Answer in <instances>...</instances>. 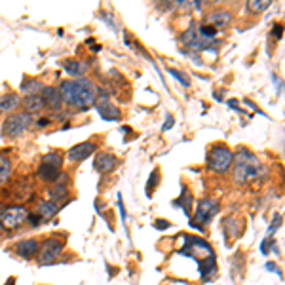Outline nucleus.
<instances>
[{
    "mask_svg": "<svg viewBox=\"0 0 285 285\" xmlns=\"http://www.w3.org/2000/svg\"><path fill=\"white\" fill-rule=\"evenodd\" d=\"M198 268H200V274L204 276V279L209 281L215 272V256H207V259H204V261H200Z\"/></svg>",
    "mask_w": 285,
    "mask_h": 285,
    "instance_id": "aec40b11",
    "label": "nucleus"
},
{
    "mask_svg": "<svg viewBox=\"0 0 285 285\" xmlns=\"http://www.w3.org/2000/svg\"><path fill=\"white\" fill-rule=\"evenodd\" d=\"M4 285H15V278H10Z\"/></svg>",
    "mask_w": 285,
    "mask_h": 285,
    "instance_id": "c9c22d12",
    "label": "nucleus"
},
{
    "mask_svg": "<svg viewBox=\"0 0 285 285\" xmlns=\"http://www.w3.org/2000/svg\"><path fill=\"white\" fill-rule=\"evenodd\" d=\"M266 270H270V272H276V274H278L279 278H281V270H279L278 266H276V264H272V263H266Z\"/></svg>",
    "mask_w": 285,
    "mask_h": 285,
    "instance_id": "2f4dec72",
    "label": "nucleus"
},
{
    "mask_svg": "<svg viewBox=\"0 0 285 285\" xmlns=\"http://www.w3.org/2000/svg\"><path fill=\"white\" fill-rule=\"evenodd\" d=\"M156 181H158V171H154V175H150V179H149V188H147V194L150 192V186H154Z\"/></svg>",
    "mask_w": 285,
    "mask_h": 285,
    "instance_id": "473e14b6",
    "label": "nucleus"
},
{
    "mask_svg": "<svg viewBox=\"0 0 285 285\" xmlns=\"http://www.w3.org/2000/svg\"><path fill=\"white\" fill-rule=\"evenodd\" d=\"M234 162V154H232V150L224 147V145H217L213 149L209 150V154H207V165H209V169L215 171V173H226L230 169V165Z\"/></svg>",
    "mask_w": 285,
    "mask_h": 285,
    "instance_id": "7ed1b4c3",
    "label": "nucleus"
},
{
    "mask_svg": "<svg viewBox=\"0 0 285 285\" xmlns=\"http://www.w3.org/2000/svg\"><path fill=\"white\" fill-rule=\"evenodd\" d=\"M171 74V76H175V78L179 80V82H181V84L183 86H190V82H188V78H186L185 74H183V72L181 71H177V69H169V71H167Z\"/></svg>",
    "mask_w": 285,
    "mask_h": 285,
    "instance_id": "bb28decb",
    "label": "nucleus"
},
{
    "mask_svg": "<svg viewBox=\"0 0 285 285\" xmlns=\"http://www.w3.org/2000/svg\"><path fill=\"white\" fill-rule=\"evenodd\" d=\"M181 255L192 256L196 263H200L207 256H215V253L206 240H200L196 236H185V245L181 249Z\"/></svg>",
    "mask_w": 285,
    "mask_h": 285,
    "instance_id": "20e7f679",
    "label": "nucleus"
},
{
    "mask_svg": "<svg viewBox=\"0 0 285 285\" xmlns=\"http://www.w3.org/2000/svg\"><path fill=\"white\" fill-rule=\"evenodd\" d=\"M217 211H219V206L215 204L213 200H202L198 207H196V221L190 222V226L202 230V226L211 221Z\"/></svg>",
    "mask_w": 285,
    "mask_h": 285,
    "instance_id": "6e6552de",
    "label": "nucleus"
},
{
    "mask_svg": "<svg viewBox=\"0 0 285 285\" xmlns=\"http://www.w3.org/2000/svg\"><path fill=\"white\" fill-rule=\"evenodd\" d=\"M69 196V190H67V186L65 185H53L50 188V198H51V202H59V200H65Z\"/></svg>",
    "mask_w": 285,
    "mask_h": 285,
    "instance_id": "5701e85b",
    "label": "nucleus"
},
{
    "mask_svg": "<svg viewBox=\"0 0 285 285\" xmlns=\"http://www.w3.org/2000/svg\"><path fill=\"white\" fill-rule=\"evenodd\" d=\"M97 110H99L101 118L103 120H120V108H116L114 105H108V103H99L97 105Z\"/></svg>",
    "mask_w": 285,
    "mask_h": 285,
    "instance_id": "dca6fc26",
    "label": "nucleus"
},
{
    "mask_svg": "<svg viewBox=\"0 0 285 285\" xmlns=\"http://www.w3.org/2000/svg\"><path fill=\"white\" fill-rule=\"evenodd\" d=\"M61 169H57V167H53V165H48V164H40V167H38V177L42 179V181H46V183H55L57 179L61 177V173H59Z\"/></svg>",
    "mask_w": 285,
    "mask_h": 285,
    "instance_id": "4468645a",
    "label": "nucleus"
},
{
    "mask_svg": "<svg viewBox=\"0 0 285 285\" xmlns=\"http://www.w3.org/2000/svg\"><path fill=\"white\" fill-rule=\"evenodd\" d=\"M95 152V142L88 141V142H80L76 147H72L69 152H67V158L71 162H82L86 158H90Z\"/></svg>",
    "mask_w": 285,
    "mask_h": 285,
    "instance_id": "1a4fd4ad",
    "label": "nucleus"
},
{
    "mask_svg": "<svg viewBox=\"0 0 285 285\" xmlns=\"http://www.w3.org/2000/svg\"><path fill=\"white\" fill-rule=\"evenodd\" d=\"M63 69L69 72L71 76H76V78H80V76H82V74L88 71V65L82 63V61H65Z\"/></svg>",
    "mask_w": 285,
    "mask_h": 285,
    "instance_id": "6ab92c4d",
    "label": "nucleus"
},
{
    "mask_svg": "<svg viewBox=\"0 0 285 285\" xmlns=\"http://www.w3.org/2000/svg\"><path fill=\"white\" fill-rule=\"evenodd\" d=\"M40 97H42L44 103H46L51 110H61V103H63V101H61V93H59L57 88H53V86H44Z\"/></svg>",
    "mask_w": 285,
    "mask_h": 285,
    "instance_id": "9b49d317",
    "label": "nucleus"
},
{
    "mask_svg": "<svg viewBox=\"0 0 285 285\" xmlns=\"http://www.w3.org/2000/svg\"><path fill=\"white\" fill-rule=\"evenodd\" d=\"M274 31H276V38H279V36H281V31H283V27H281V25H276V27H274Z\"/></svg>",
    "mask_w": 285,
    "mask_h": 285,
    "instance_id": "72a5a7b5",
    "label": "nucleus"
},
{
    "mask_svg": "<svg viewBox=\"0 0 285 285\" xmlns=\"http://www.w3.org/2000/svg\"><path fill=\"white\" fill-rule=\"evenodd\" d=\"M10 175H12V162L8 156L0 154V186L10 179Z\"/></svg>",
    "mask_w": 285,
    "mask_h": 285,
    "instance_id": "412c9836",
    "label": "nucleus"
},
{
    "mask_svg": "<svg viewBox=\"0 0 285 285\" xmlns=\"http://www.w3.org/2000/svg\"><path fill=\"white\" fill-rule=\"evenodd\" d=\"M19 97L15 95V93H4V95H0V110H4V112H12L15 108L19 107Z\"/></svg>",
    "mask_w": 285,
    "mask_h": 285,
    "instance_id": "f3484780",
    "label": "nucleus"
},
{
    "mask_svg": "<svg viewBox=\"0 0 285 285\" xmlns=\"http://www.w3.org/2000/svg\"><path fill=\"white\" fill-rule=\"evenodd\" d=\"M33 124V116L27 112L23 114H12V116H8L6 122H4V126H2V135L4 137H19Z\"/></svg>",
    "mask_w": 285,
    "mask_h": 285,
    "instance_id": "39448f33",
    "label": "nucleus"
},
{
    "mask_svg": "<svg viewBox=\"0 0 285 285\" xmlns=\"http://www.w3.org/2000/svg\"><path fill=\"white\" fill-rule=\"evenodd\" d=\"M279 226H281V215H274V221H272L270 228H268V234H274Z\"/></svg>",
    "mask_w": 285,
    "mask_h": 285,
    "instance_id": "cd10ccee",
    "label": "nucleus"
},
{
    "mask_svg": "<svg viewBox=\"0 0 285 285\" xmlns=\"http://www.w3.org/2000/svg\"><path fill=\"white\" fill-rule=\"evenodd\" d=\"M57 209H59V206H57L55 202H51V200H42V202L38 204V213L36 215H40L42 221H48L53 215H57Z\"/></svg>",
    "mask_w": 285,
    "mask_h": 285,
    "instance_id": "ddd939ff",
    "label": "nucleus"
},
{
    "mask_svg": "<svg viewBox=\"0 0 285 285\" xmlns=\"http://www.w3.org/2000/svg\"><path fill=\"white\" fill-rule=\"evenodd\" d=\"M183 192H185V196H181V202H177V206H183V211H185L186 215H190V206H192V196H190V192H188L186 188H183Z\"/></svg>",
    "mask_w": 285,
    "mask_h": 285,
    "instance_id": "a878e982",
    "label": "nucleus"
},
{
    "mask_svg": "<svg viewBox=\"0 0 285 285\" xmlns=\"http://www.w3.org/2000/svg\"><path fill=\"white\" fill-rule=\"evenodd\" d=\"M27 219L31 221V224H33V226H38V224L42 222V219H40V215H28Z\"/></svg>",
    "mask_w": 285,
    "mask_h": 285,
    "instance_id": "c85d7f7f",
    "label": "nucleus"
},
{
    "mask_svg": "<svg viewBox=\"0 0 285 285\" xmlns=\"http://www.w3.org/2000/svg\"><path fill=\"white\" fill-rule=\"evenodd\" d=\"M28 217L27 209L23 206H10L0 213V226L4 230H14Z\"/></svg>",
    "mask_w": 285,
    "mask_h": 285,
    "instance_id": "423d86ee",
    "label": "nucleus"
},
{
    "mask_svg": "<svg viewBox=\"0 0 285 285\" xmlns=\"http://www.w3.org/2000/svg\"><path fill=\"white\" fill-rule=\"evenodd\" d=\"M59 93H61L63 103H67L69 107L78 108V110L92 108L97 101V88L88 78L65 80L59 88Z\"/></svg>",
    "mask_w": 285,
    "mask_h": 285,
    "instance_id": "f257e3e1",
    "label": "nucleus"
},
{
    "mask_svg": "<svg viewBox=\"0 0 285 285\" xmlns=\"http://www.w3.org/2000/svg\"><path fill=\"white\" fill-rule=\"evenodd\" d=\"M23 107L27 110V114H33V112H38V110H42L46 107V103L40 95H27L25 99H23Z\"/></svg>",
    "mask_w": 285,
    "mask_h": 285,
    "instance_id": "2eb2a0df",
    "label": "nucleus"
},
{
    "mask_svg": "<svg viewBox=\"0 0 285 285\" xmlns=\"http://www.w3.org/2000/svg\"><path fill=\"white\" fill-rule=\"evenodd\" d=\"M63 251V242L57 238H50L40 245L38 249V263L40 264H51L57 261V256Z\"/></svg>",
    "mask_w": 285,
    "mask_h": 285,
    "instance_id": "0eeeda50",
    "label": "nucleus"
},
{
    "mask_svg": "<svg viewBox=\"0 0 285 285\" xmlns=\"http://www.w3.org/2000/svg\"><path fill=\"white\" fill-rule=\"evenodd\" d=\"M44 86L42 82H38V80H25L21 84V92L27 93V95H36L38 92H42Z\"/></svg>",
    "mask_w": 285,
    "mask_h": 285,
    "instance_id": "4be33fe9",
    "label": "nucleus"
},
{
    "mask_svg": "<svg viewBox=\"0 0 285 285\" xmlns=\"http://www.w3.org/2000/svg\"><path fill=\"white\" fill-rule=\"evenodd\" d=\"M38 249H40V245L36 240H25V242H19L15 245V253L23 259H33V256L38 255Z\"/></svg>",
    "mask_w": 285,
    "mask_h": 285,
    "instance_id": "f8f14e48",
    "label": "nucleus"
},
{
    "mask_svg": "<svg viewBox=\"0 0 285 285\" xmlns=\"http://www.w3.org/2000/svg\"><path fill=\"white\" fill-rule=\"evenodd\" d=\"M93 165L99 173H110L116 167V156L110 152H99L93 160Z\"/></svg>",
    "mask_w": 285,
    "mask_h": 285,
    "instance_id": "9d476101",
    "label": "nucleus"
},
{
    "mask_svg": "<svg viewBox=\"0 0 285 285\" xmlns=\"http://www.w3.org/2000/svg\"><path fill=\"white\" fill-rule=\"evenodd\" d=\"M0 213H2V206H0Z\"/></svg>",
    "mask_w": 285,
    "mask_h": 285,
    "instance_id": "e433bc0d",
    "label": "nucleus"
},
{
    "mask_svg": "<svg viewBox=\"0 0 285 285\" xmlns=\"http://www.w3.org/2000/svg\"><path fill=\"white\" fill-rule=\"evenodd\" d=\"M266 8H270V0H249L247 2V10H249L251 14L264 12Z\"/></svg>",
    "mask_w": 285,
    "mask_h": 285,
    "instance_id": "b1692460",
    "label": "nucleus"
},
{
    "mask_svg": "<svg viewBox=\"0 0 285 285\" xmlns=\"http://www.w3.org/2000/svg\"><path fill=\"white\" fill-rule=\"evenodd\" d=\"M48 124H50V120H48V118H40V120H38V126H40V128L48 126Z\"/></svg>",
    "mask_w": 285,
    "mask_h": 285,
    "instance_id": "f704fd0d",
    "label": "nucleus"
},
{
    "mask_svg": "<svg viewBox=\"0 0 285 285\" xmlns=\"http://www.w3.org/2000/svg\"><path fill=\"white\" fill-rule=\"evenodd\" d=\"M171 224L167 221H156L154 222V228H156V230H165V228H169Z\"/></svg>",
    "mask_w": 285,
    "mask_h": 285,
    "instance_id": "c756f323",
    "label": "nucleus"
},
{
    "mask_svg": "<svg viewBox=\"0 0 285 285\" xmlns=\"http://www.w3.org/2000/svg\"><path fill=\"white\" fill-rule=\"evenodd\" d=\"M228 23H230V14L224 12V10H217V12L209 14V17H207V25H213L215 28L224 27Z\"/></svg>",
    "mask_w": 285,
    "mask_h": 285,
    "instance_id": "a211bd4d",
    "label": "nucleus"
},
{
    "mask_svg": "<svg viewBox=\"0 0 285 285\" xmlns=\"http://www.w3.org/2000/svg\"><path fill=\"white\" fill-rule=\"evenodd\" d=\"M173 128V116H171V114H167V118H165V124H164V131H167V129H171Z\"/></svg>",
    "mask_w": 285,
    "mask_h": 285,
    "instance_id": "7c9ffc66",
    "label": "nucleus"
},
{
    "mask_svg": "<svg viewBox=\"0 0 285 285\" xmlns=\"http://www.w3.org/2000/svg\"><path fill=\"white\" fill-rule=\"evenodd\" d=\"M261 173V162L259 158L249 152V150L242 149L236 154V167H234V181L238 185H243L251 179L259 177Z\"/></svg>",
    "mask_w": 285,
    "mask_h": 285,
    "instance_id": "f03ea898",
    "label": "nucleus"
},
{
    "mask_svg": "<svg viewBox=\"0 0 285 285\" xmlns=\"http://www.w3.org/2000/svg\"><path fill=\"white\" fill-rule=\"evenodd\" d=\"M42 162L48 165H53V167H57V169H61V165H63V156L57 154V152H50V154L44 156Z\"/></svg>",
    "mask_w": 285,
    "mask_h": 285,
    "instance_id": "393cba45",
    "label": "nucleus"
}]
</instances>
